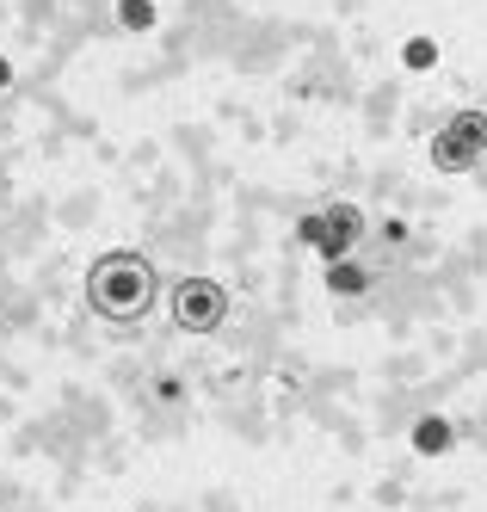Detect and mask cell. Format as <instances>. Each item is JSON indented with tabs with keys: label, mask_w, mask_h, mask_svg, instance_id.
Here are the masks:
<instances>
[{
	"label": "cell",
	"mask_w": 487,
	"mask_h": 512,
	"mask_svg": "<svg viewBox=\"0 0 487 512\" xmlns=\"http://www.w3.org/2000/svg\"><path fill=\"white\" fill-rule=\"evenodd\" d=\"M161 297V272L142 260V253H105L87 272V303L105 321H142Z\"/></svg>",
	"instance_id": "obj_1"
},
{
	"label": "cell",
	"mask_w": 487,
	"mask_h": 512,
	"mask_svg": "<svg viewBox=\"0 0 487 512\" xmlns=\"http://www.w3.org/2000/svg\"><path fill=\"white\" fill-rule=\"evenodd\" d=\"M167 315H173L179 334H216L229 321V290L216 278H179L173 297H167Z\"/></svg>",
	"instance_id": "obj_2"
},
{
	"label": "cell",
	"mask_w": 487,
	"mask_h": 512,
	"mask_svg": "<svg viewBox=\"0 0 487 512\" xmlns=\"http://www.w3.org/2000/svg\"><path fill=\"white\" fill-rule=\"evenodd\" d=\"M481 155H487V112L481 105H463V112H451V124L432 136V167L438 173H469Z\"/></svg>",
	"instance_id": "obj_3"
},
{
	"label": "cell",
	"mask_w": 487,
	"mask_h": 512,
	"mask_svg": "<svg viewBox=\"0 0 487 512\" xmlns=\"http://www.w3.org/2000/svg\"><path fill=\"white\" fill-rule=\"evenodd\" d=\"M321 223H327V235H321L327 266H333V260H346V253L370 235V216H364V204H352V198H333V204L321 210Z\"/></svg>",
	"instance_id": "obj_4"
},
{
	"label": "cell",
	"mask_w": 487,
	"mask_h": 512,
	"mask_svg": "<svg viewBox=\"0 0 487 512\" xmlns=\"http://www.w3.org/2000/svg\"><path fill=\"white\" fill-rule=\"evenodd\" d=\"M370 284H377V272H370L364 260H352V253H346V260H333V266H327V290H333V297H364Z\"/></svg>",
	"instance_id": "obj_5"
},
{
	"label": "cell",
	"mask_w": 487,
	"mask_h": 512,
	"mask_svg": "<svg viewBox=\"0 0 487 512\" xmlns=\"http://www.w3.org/2000/svg\"><path fill=\"white\" fill-rule=\"evenodd\" d=\"M451 438H457V432H451V420H438V414H426V420H420V451H451Z\"/></svg>",
	"instance_id": "obj_6"
},
{
	"label": "cell",
	"mask_w": 487,
	"mask_h": 512,
	"mask_svg": "<svg viewBox=\"0 0 487 512\" xmlns=\"http://www.w3.org/2000/svg\"><path fill=\"white\" fill-rule=\"evenodd\" d=\"M118 19H124L130 31H148V25H155V7H148V0H124V7H118Z\"/></svg>",
	"instance_id": "obj_7"
},
{
	"label": "cell",
	"mask_w": 487,
	"mask_h": 512,
	"mask_svg": "<svg viewBox=\"0 0 487 512\" xmlns=\"http://www.w3.org/2000/svg\"><path fill=\"white\" fill-rule=\"evenodd\" d=\"M296 235H303L309 247H321V235H327V223H321V210H309V216H303V223H296Z\"/></svg>",
	"instance_id": "obj_8"
},
{
	"label": "cell",
	"mask_w": 487,
	"mask_h": 512,
	"mask_svg": "<svg viewBox=\"0 0 487 512\" xmlns=\"http://www.w3.org/2000/svg\"><path fill=\"white\" fill-rule=\"evenodd\" d=\"M383 241H395V247L407 241V223H401V216H389V223H383Z\"/></svg>",
	"instance_id": "obj_9"
},
{
	"label": "cell",
	"mask_w": 487,
	"mask_h": 512,
	"mask_svg": "<svg viewBox=\"0 0 487 512\" xmlns=\"http://www.w3.org/2000/svg\"><path fill=\"white\" fill-rule=\"evenodd\" d=\"M0 93H13V62L0 56Z\"/></svg>",
	"instance_id": "obj_10"
}]
</instances>
